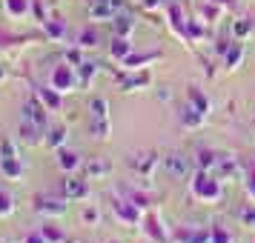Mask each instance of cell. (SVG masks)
Segmentation results:
<instances>
[{
    "label": "cell",
    "instance_id": "2e32d148",
    "mask_svg": "<svg viewBox=\"0 0 255 243\" xmlns=\"http://www.w3.org/2000/svg\"><path fill=\"white\" fill-rule=\"evenodd\" d=\"M35 94L43 100V103H46L49 112H60V109H63V97H60V92H55L52 86H37Z\"/></svg>",
    "mask_w": 255,
    "mask_h": 243
},
{
    "label": "cell",
    "instance_id": "836d02e7",
    "mask_svg": "<svg viewBox=\"0 0 255 243\" xmlns=\"http://www.w3.org/2000/svg\"><path fill=\"white\" fill-rule=\"evenodd\" d=\"M40 232H43L46 243H66V232L58 229V226H52V223H43V226H40Z\"/></svg>",
    "mask_w": 255,
    "mask_h": 243
},
{
    "label": "cell",
    "instance_id": "603a6c76",
    "mask_svg": "<svg viewBox=\"0 0 255 243\" xmlns=\"http://www.w3.org/2000/svg\"><path fill=\"white\" fill-rule=\"evenodd\" d=\"M241 60H244V43L241 40H232V46L227 49V55H224V66L230 72H235L241 66Z\"/></svg>",
    "mask_w": 255,
    "mask_h": 243
},
{
    "label": "cell",
    "instance_id": "9a60e30c",
    "mask_svg": "<svg viewBox=\"0 0 255 243\" xmlns=\"http://www.w3.org/2000/svg\"><path fill=\"white\" fill-rule=\"evenodd\" d=\"M186 103L192 106V109H198V112H201L204 117H207V115H209V109H212L209 97H207L204 92H201L198 86H189V89H186Z\"/></svg>",
    "mask_w": 255,
    "mask_h": 243
},
{
    "label": "cell",
    "instance_id": "c3c4849f",
    "mask_svg": "<svg viewBox=\"0 0 255 243\" xmlns=\"http://www.w3.org/2000/svg\"><path fill=\"white\" fill-rule=\"evenodd\" d=\"M152 243H155V241H152Z\"/></svg>",
    "mask_w": 255,
    "mask_h": 243
},
{
    "label": "cell",
    "instance_id": "44dd1931",
    "mask_svg": "<svg viewBox=\"0 0 255 243\" xmlns=\"http://www.w3.org/2000/svg\"><path fill=\"white\" fill-rule=\"evenodd\" d=\"M66 135H69V132L63 126H52L46 135H43V146H49V149H55V152L63 149V146H66Z\"/></svg>",
    "mask_w": 255,
    "mask_h": 243
},
{
    "label": "cell",
    "instance_id": "ac0fdd59",
    "mask_svg": "<svg viewBox=\"0 0 255 243\" xmlns=\"http://www.w3.org/2000/svg\"><path fill=\"white\" fill-rule=\"evenodd\" d=\"M169 20H172V29H175V32L184 37L186 43H192V40H189V26H186V20H189V17H186V14L178 9V6H169Z\"/></svg>",
    "mask_w": 255,
    "mask_h": 243
},
{
    "label": "cell",
    "instance_id": "83f0119b",
    "mask_svg": "<svg viewBox=\"0 0 255 243\" xmlns=\"http://www.w3.org/2000/svg\"><path fill=\"white\" fill-rule=\"evenodd\" d=\"M89 120H109V100L106 97L89 100Z\"/></svg>",
    "mask_w": 255,
    "mask_h": 243
},
{
    "label": "cell",
    "instance_id": "3957f363",
    "mask_svg": "<svg viewBox=\"0 0 255 243\" xmlns=\"http://www.w3.org/2000/svg\"><path fill=\"white\" fill-rule=\"evenodd\" d=\"M161 166H163V172L169 174L172 180H184V177H189V172H192V158H186L184 152H178V149H172V152H166L163 155V161H161Z\"/></svg>",
    "mask_w": 255,
    "mask_h": 243
},
{
    "label": "cell",
    "instance_id": "5bb4252c",
    "mask_svg": "<svg viewBox=\"0 0 255 243\" xmlns=\"http://www.w3.org/2000/svg\"><path fill=\"white\" fill-rule=\"evenodd\" d=\"M143 226H146V232H149V238L155 243H169V235H166V229H163V223H161V218L158 215H146L143 218Z\"/></svg>",
    "mask_w": 255,
    "mask_h": 243
},
{
    "label": "cell",
    "instance_id": "4dcf8cb0",
    "mask_svg": "<svg viewBox=\"0 0 255 243\" xmlns=\"http://www.w3.org/2000/svg\"><path fill=\"white\" fill-rule=\"evenodd\" d=\"M112 132V120H89V135L95 140H106Z\"/></svg>",
    "mask_w": 255,
    "mask_h": 243
},
{
    "label": "cell",
    "instance_id": "74e56055",
    "mask_svg": "<svg viewBox=\"0 0 255 243\" xmlns=\"http://www.w3.org/2000/svg\"><path fill=\"white\" fill-rule=\"evenodd\" d=\"M78 75H81V86H86V83L98 75V63H92V60H83L81 66H78Z\"/></svg>",
    "mask_w": 255,
    "mask_h": 243
},
{
    "label": "cell",
    "instance_id": "4316f807",
    "mask_svg": "<svg viewBox=\"0 0 255 243\" xmlns=\"http://www.w3.org/2000/svg\"><path fill=\"white\" fill-rule=\"evenodd\" d=\"M109 52H112V58H115V60H127L129 55L135 52V46L129 43V37H118V35H112V49H109Z\"/></svg>",
    "mask_w": 255,
    "mask_h": 243
},
{
    "label": "cell",
    "instance_id": "277c9868",
    "mask_svg": "<svg viewBox=\"0 0 255 243\" xmlns=\"http://www.w3.org/2000/svg\"><path fill=\"white\" fill-rule=\"evenodd\" d=\"M32 209H35L37 215H43V218H63L66 212H69V197H49V195H35L32 200Z\"/></svg>",
    "mask_w": 255,
    "mask_h": 243
},
{
    "label": "cell",
    "instance_id": "7402d4cb",
    "mask_svg": "<svg viewBox=\"0 0 255 243\" xmlns=\"http://www.w3.org/2000/svg\"><path fill=\"white\" fill-rule=\"evenodd\" d=\"M43 32H46L52 40H66V37H69V26L63 23L60 17H49L46 23H43Z\"/></svg>",
    "mask_w": 255,
    "mask_h": 243
},
{
    "label": "cell",
    "instance_id": "8d00e7d4",
    "mask_svg": "<svg viewBox=\"0 0 255 243\" xmlns=\"http://www.w3.org/2000/svg\"><path fill=\"white\" fill-rule=\"evenodd\" d=\"M12 158H20L14 140L12 138H0V161H12Z\"/></svg>",
    "mask_w": 255,
    "mask_h": 243
},
{
    "label": "cell",
    "instance_id": "9c48e42d",
    "mask_svg": "<svg viewBox=\"0 0 255 243\" xmlns=\"http://www.w3.org/2000/svg\"><path fill=\"white\" fill-rule=\"evenodd\" d=\"M63 197H69V200H83V197H89V186L86 180L81 177H75V174H66L63 180H60V189H58Z\"/></svg>",
    "mask_w": 255,
    "mask_h": 243
},
{
    "label": "cell",
    "instance_id": "f546056e",
    "mask_svg": "<svg viewBox=\"0 0 255 243\" xmlns=\"http://www.w3.org/2000/svg\"><path fill=\"white\" fill-rule=\"evenodd\" d=\"M253 35V20L250 17H238L232 20V40H244V37Z\"/></svg>",
    "mask_w": 255,
    "mask_h": 243
},
{
    "label": "cell",
    "instance_id": "ba28073f",
    "mask_svg": "<svg viewBox=\"0 0 255 243\" xmlns=\"http://www.w3.org/2000/svg\"><path fill=\"white\" fill-rule=\"evenodd\" d=\"M46 103L37 97V94H32V97H26L23 109H20V115H23V120H29V123H35V126L46 129Z\"/></svg>",
    "mask_w": 255,
    "mask_h": 243
},
{
    "label": "cell",
    "instance_id": "6da1fadb",
    "mask_svg": "<svg viewBox=\"0 0 255 243\" xmlns=\"http://www.w3.org/2000/svg\"><path fill=\"white\" fill-rule=\"evenodd\" d=\"M189 192L195 200H204V203H218L224 197V186L215 177V172H195V177L189 180Z\"/></svg>",
    "mask_w": 255,
    "mask_h": 243
},
{
    "label": "cell",
    "instance_id": "1f68e13d",
    "mask_svg": "<svg viewBox=\"0 0 255 243\" xmlns=\"http://www.w3.org/2000/svg\"><path fill=\"white\" fill-rule=\"evenodd\" d=\"M209 229H212V243H235V235H232V232L227 229L221 220H215Z\"/></svg>",
    "mask_w": 255,
    "mask_h": 243
},
{
    "label": "cell",
    "instance_id": "52a82bcc",
    "mask_svg": "<svg viewBox=\"0 0 255 243\" xmlns=\"http://www.w3.org/2000/svg\"><path fill=\"white\" fill-rule=\"evenodd\" d=\"M169 243H212V229L201 226H178L169 235Z\"/></svg>",
    "mask_w": 255,
    "mask_h": 243
},
{
    "label": "cell",
    "instance_id": "8992f818",
    "mask_svg": "<svg viewBox=\"0 0 255 243\" xmlns=\"http://www.w3.org/2000/svg\"><path fill=\"white\" fill-rule=\"evenodd\" d=\"M112 212L118 215V220H121L124 226H138L140 215H143V209L135 206V203L124 195H112Z\"/></svg>",
    "mask_w": 255,
    "mask_h": 243
},
{
    "label": "cell",
    "instance_id": "bcb514c9",
    "mask_svg": "<svg viewBox=\"0 0 255 243\" xmlns=\"http://www.w3.org/2000/svg\"><path fill=\"white\" fill-rule=\"evenodd\" d=\"M0 78H3V69H0Z\"/></svg>",
    "mask_w": 255,
    "mask_h": 243
},
{
    "label": "cell",
    "instance_id": "ab89813d",
    "mask_svg": "<svg viewBox=\"0 0 255 243\" xmlns=\"http://www.w3.org/2000/svg\"><path fill=\"white\" fill-rule=\"evenodd\" d=\"M66 63H72V66H81V63H83L81 46H78V49H69V52H66Z\"/></svg>",
    "mask_w": 255,
    "mask_h": 243
},
{
    "label": "cell",
    "instance_id": "4fadbf2b",
    "mask_svg": "<svg viewBox=\"0 0 255 243\" xmlns=\"http://www.w3.org/2000/svg\"><path fill=\"white\" fill-rule=\"evenodd\" d=\"M83 172L89 180H101L106 174H112V163L104 161V158H89V161L83 163Z\"/></svg>",
    "mask_w": 255,
    "mask_h": 243
},
{
    "label": "cell",
    "instance_id": "484cf974",
    "mask_svg": "<svg viewBox=\"0 0 255 243\" xmlns=\"http://www.w3.org/2000/svg\"><path fill=\"white\" fill-rule=\"evenodd\" d=\"M149 72H140V75H129V78H121V89L124 92H135V89H146L149 86Z\"/></svg>",
    "mask_w": 255,
    "mask_h": 243
},
{
    "label": "cell",
    "instance_id": "d4e9b609",
    "mask_svg": "<svg viewBox=\"0 0 255 243\" xmlns=\"http://www.w3.org/2000/svg\"><path fill=\"white\" fill-rule=\"evenodd\" d=\"M244 163V189L250 200H255V158H241Z\"/></svg>",
    "mask_w": 255,
    "mask_h": 243
},
{
    "label": "cell",
    "instance_id": "30bf717a",
    "mask_svg": "<svg viewBox=\"0 0 255 243\" xmlns=\"http://www.w3.org/2000/svg\"><path fill=\"white\" fill-rule=\"evenodd\" d=\"M55 163H58V169L63 174H75L83 166L81 155H78V152H72V149H58V152H55Z\"/></svg>",
    "mask_w": 255,
    "mask_h": 243
},
{
    "label": "cell",
    "instance_id": "d6986e66",
    "mask_svg": "<svg viewBox=\"0 0 255 243\" xmlns=\"http://www.w3.org/2000/svg\"><path fill=\"white\" fill-rule=\"evenodd\" d=\"M40 132H43V129L35 126V123H29V120H20V129H17L20 140H23V143H29V146H37V143H43Z\"/></svg>",
    "mask_w": 255,
    "mask_h": 243
},
{
    "label": "cell",
    "instance_id": "8fae6325",
    "mask_svg": "<svg viewBox=\"0 0 255 243\" xmlns=\"http://www.w3.org/2000/svg\"><path fill=\"white\" fill-rule=\"evenodd\" d=\"M218 161H221V155L212 149H195V158H192L198 172H215L218 169Z\"/></svg>",
    "mask_w": 255,
    "mask_h": 243
},
{
    "label": "cell",
    "instance_id": "f1b7e54d",
    "mask_svg": "<svg viewBox=\"0 0 255 243\" xmlns=\"http://www.w3.org/2000/svg\"><path fill=\"white\" fill-rule=\"evenodd\" d=\"M204 120H207V117L201 115L198 109H192L189 103L184 106V112H181V123H184L186 129H198V126H204Z\"/></svg>",
    "mask_w": 255,
    "mask_h": 243
},
{
    "label": "cell",
    "instance_id": "d6a6232c",
    "mask_svg": "<svg viewBox=\"0 0 255 243\" xmlns=\"http://www.w3.org/2000/svg\"><path fill=\"white\" fill-rule=\"evenodd\" d=\"M75 46H81V49L101 46V35H98L95 29H81V35H78V43H75Z\"/></svg>",
    "mask_w": 255,
    "mask_h": 243
},
{
    "label": "cell",
    "instance_id": "f35d334b",
    "mask_svg": "<svg viewBox=\"0 0 255 243\" xmlns=\"http://www.w3.org/2000/svg\"><path fill=\"white\" fill-rule=\"evenodd\" d=\"M81 220L86 223V226H98V223H101V212H98V206H86L81 212Z\"/></svg>",
    "mask_w": 255,
    "mask_h": 243
},
{
    "label": "cell",
    "instance_id": "ffe728a7",
    "mask_svg": "<svg viewBox=\"0 0 255 243\" xmlns=\"http://www.w3.org/2000/svg\"><path fill=\"white\" fill-rule=\"evenodd\" d=\"M0 174H3L6 180L17 183V180L23 177V163H20V158H12V161H0Z\"/></svg>",
    "mask_w": 255,
    "mask_h": 243
},
{
    "label": "cell",
    "instance_id": "ee69618b",
    "mask_svg": "<svg viewBox=\"0 0 255 243\" xmlns=\"http://www.w3.org/2000/svg\"><path fill=\"white\" fill-rule=\"evenodd\" d=\"M232 46V43H227V40H218V52H221V55H227V49H230Z\"/></svg>",
    "mask_w": 255,
    "mask_h": 243
},
{
    "label": "cell",
    "instance_id": "7a4b0ae2",
    "mask_svg": "<svg viewBox=\"0 0 255 243\" xmlns=\"http://www.w3.org/2000/svg\"><path fill=\"white\" fill-rule=\"evenodd\" d=\"M49 86L60 94H69L75 89H81V75H78V66H72V63H58V66H52L49 72Z\"/></svg>",
    "mask_w": 255,
    "mask_h": 243
},
{
    "label": "cell",
    "instance_id": "d590c367",
    "mask_svg": "<svg viewBox=\"0 0 255 243\" xmlns=\"http://www.w3.org/2000/svg\"><path fill=\"white\" fill-rule=\"evenodd\" d=\"M12 215H14V197H12V192L0 189V218H12Z\"/></svg>",
    "mask_w": 255,
    "mask_h": 243
},
{
    "label": "cell",
    "instance_id": "e575fe53",
    "mask_svg": "<svg viewBox=\"0 0 255 243\" xmlns=\"http://www.w3.org/2000/svg\"><path fill=\"white\" fill-rule=\"evenodd\" d=\"M235 215H238V220L244 226H255V203H241L235 209Z\"/></svg>",
    "mask_w": 255,
    "mask_h": 243
},
{
    "label": "cell",
    "instance_id": "b9f144b4",
    "mask_svg": "<svg viewBox=\"0 0 255 243\" xmlns=\"http://www.w3.org/2000/svg\"><path fill=\"white\" fill-rule=\"evenodd\" d=\"M23 243H46V238H43V232H29V235H23Z\"/></svg>",
    "mask_w": 255,
    "mask_h": 243
},
{
    "label": "cell",
    "instance_id": "7bdbcfd3",
    "mask_svg": "<svg viewBox=\"0 0 255 243\" xmlns=\"http://www.w3.org/2000/svg\"><path fill=\"white\" fill-rule=\"evenodd\" d=\"M212 3H218L221 9H232L235 6V0H212Z\"/></svg>",
    "mask_w": 255,
    "mask_h": 243
},
{
    "label": "cell",
    "instance_id": "cb8c5ba5",
    "mask_svg": "<svg viewBox=\"0 0 255 243\" xmlns=\"http://www.w3.org/2000/svg\"><path fill=\"white\" fill-rule=\"evenodd\" d=\"M132 32H135V20L129 17V12H121V14L115 17V20H112V35H118V37H129Z\"/></svg>",
    "mask_w": 255,
    "mask_h": 243
},
{
    "label": "cell",
    "instance_id": "e0dca14e",
    "mask_svg": "<svg viewBox=\"0 0 255 243\" xmlns=\"http://www.w3.org/2000/svg\"><path fill=\"white\" fill-rule=\"evenodd\" d=\"M6 3V14L14 20H26L32 14V0H3Z\"/></svg>",
    "mask_w": 255,
    "mask_h": 243
},
{
    "label": "cell",
    "instance_id": "7c38bea8",
    "mask_svg": "<svg viewBox=\"0 0 255 243\" xmlns=\"http://www.w3.org/2000/svg\"><path fill=\"white\" fill-rule=\"evenodd\" d=\"M161 58H163L161 52H138V55L132 52V55H129L127 60H121V63H124L127 72H135V69H143L146 63H155V60H161Z\"/></svg>",
    "mask_w": 255,
    "mask_h": 243
},
{
    "label": "cell",
    "instance_id": "7dc6e473",
    "mask_svg": "<svg viewBox=\"0 0 255 243\" xmlns=\"http://www.w3.org/2000/svg\"><path fill=\"white\" fill-rule=\"evenodd\" d=\"M112 243H118V241H112Z\"/></svg>",
    "mask_w": 255,
    "mask_h": 243
},
{
    "label": "cell",
    "instance_id": "60d3db41",
    "mask_svg": "<svg viewBox=\"0 0 255 243\" xmlns=\"http://www.w3.org/2000/svg\"><path fill=\"white\" fill-rule=\"evenodd\" d=\"M32 12H35L37 23H46V20H49V14H46V9H43V3H32Z\"/></svg>",
    "mask_w": 255,
    "mask_h": 243
},
{
    "label": "cell",
    "instance_id": "5b68a950",
    "mask_svg": "<svg viewBox=\"0 0 255 243\" xmlns=\"http://www.w3.org/2000/svg\"><path fill=\"white\" fill-rule=\"evenodd\" d=\"M161 161H163V158L158 155V152L143 149V152H135V155L129 158V166L135 169V174H138V177L152 180V174H155V169H158V163H161Z\"/></svg>",
    "mask_w": 255,
    "mask_h": 243
},
{
    "label": "cell",
    "instance_id": "f6af8a7d",
    "mask_svg": "<svg viewBox=\"0 0 255 243\" xmlns=\"http://www.w3.org/2000/svg\"><path fill=\"white\" fill-rule=\"evenodd\" d=\"M66 243H81V241H66Z\"/></svg>",
    "mask_w": 255,
    "mask_h": 243
}]
</instances>
